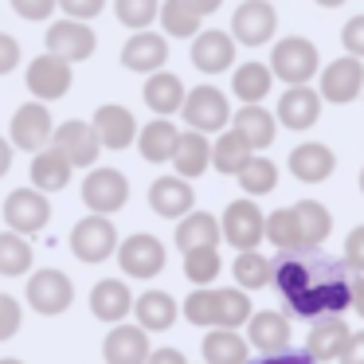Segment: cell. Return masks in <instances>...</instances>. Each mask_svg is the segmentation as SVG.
I'll return each mask as SVG.
<instances>
[{
  "instance_id": "1",
  "label": "cell",
  "mask_w": 364,
  "mask_h": 364,
  "mask_svg": "<svg viewBox=\"0 0 364 364\" xmlns=\"http://www.w3.org/2000/svg\"><path fill=\"white\" fill-rule=\"evenodd\" d=\"M317 63H321V51H317L306 36H286V40L274 43L267 67H270V75H274V79L286 82V87H301V82L314 79Z\"/></svg>"
},
{
  "instance_id": "2",
  "label": "cell",
  "mask_w": 364,
  "mask_h": 364,
  "mask_svg": "<svg viewBox=\"0 0 364 364\" xmlns=\"http://www.w3.org/2000/svg\"><path fill=\"white\" fill-rule=\"evenodd\" d=\"M181 118L188 129L196 134H223L231 126V106H228V95L215 87H192L184 95V106H181Z\"/></svg>"
},
{
  "instance_id": "3",
  "label": "cell",
  "mask_w": 364,
  "mask_h": 364,
  "mask_svg": "<svg viewBox=\"0 0 364 364\" xmlns=\"http://www.w3.org/2000/svg\"><path fill=\"white\" fill-rule=\"evenodd\" d=\"M220 235L228 239L235 251H259V243L267 239V215H262V208L255 204L251 196L231 200L223 220H220Z\"/></svg>"
},
{
  "instance_id": "4",
  "label": "cell",
  "mask_w": 364,
  "mask_h": 364,
  "mask_svg": "<svg viewBox=\"0 0 364 364\" xmlns=\"http://www.w3.org/2000/svg\"><path fill=\"white\" fill-rule=\"evenodd\" d=\"M51 134H55V122H51L48 102H24L16 114H12V129H9V141L12 149H28V153H40L51 145Z\"/></svg>"
},
{
  "instance_id": "5",
  "label": "cell",
  "mask_w": 364,
  "mask_h": 364,
  "mask_svg": "<svg viewBox=\"0 0 364 364\" xmlns=\"http://www.w3.org/2000/svg\"><path fill=\"white\" fill-rule=\"evenodd\" d=\"M71 251H75V259H82V262H106L110 259V255L118 251V231H114L110 215L90 212L87 220L75 223Z\"/></svg>"
},
{
  "instance_id": "6",
  "label": "cell",
  "mask_w": 364,
  "mask_h": 364,
  "mask_svg": "<svg viewBox=\"0 0 364 364\" xmlns=\"http://www.w3.org/2000/svg\"><path fill=\"white\" fill-rule=\"evenodd\" d=\"M278 32V12L270 0H243L231 16V40L247 43V48H262Z\"/></svg>"
},
{
  "instance_id": "7",
  "label": "cell",
  "mask_w": 364,
  "mask_h": 364,
  "mask_svg": "<svg viewBox=\"0 0 364 364\" xmlns=\"http://www.w3.org/2000/svg\"><path fill=\"white\" fill-rule=\"evenodd\" d=\"M75 301V282L63 274V270L48 267V270H36L32 282H28V306L43 317H55L67 314Z\"/></svg>"
},
{
  "instance_id": "8",
  "label": "cell",
  "mask_w": 364,
  "mask_h": 364,
  "mask_svg": "<svg viewBox=\"0 0 364 364\" xmlns=\"http://www.w3.org/2000/svg\"><path fill=\"white\" fill-rule=\"evenodd\" d=\"M48 220H51L48 192H40V188L9 192V200H4V223H9L16 235H36V231L48 228Z\"/></svg>"
},
{
  "instance_id": "9",
  "label": "cell",
  "mask_w": 364,
  "mask_h": 364,
  "mask_svg": "<svg viewBox=\"0 0 364 364\" xmlns=\"http://www.w3.org/2000/svg\"><path fill=\"white\" fill-rule=\"evenodd\" d=\"M360 90H364V59L341 55L321 71V90L317 95H321V102L348 106L353 98H360Z\"/></svg>"
},
{
  "instance_id": "10",
  "label": "cell",
  "mask_w": 364,
  "mask_h": 364,
  "mask_svg": "<svg viewBox=\"0 0 364 364\" xmlns=\"http://www.w3.org/2000/svg\"><path fill=\"white\" fill-rule=\"evenodd\" d=\"M129 200V181L118 168H90L82 181V204L98 215H114Z\"/></svg>"
},
{
  "instance_id": "11",
  "label": "cell",
  "mask_w": 364,
  "mask_h": 364,
  "mask_svg": "<svg viewBox=\"0 0 364 364\" xmlns=\"http://www.w3.org/2000/svg\"><path fill=\"white\" fill-rule=\"evenodd\" d=\"M114 255H118L122 274H129V278H153L165 270V243L157 235H145V231H137L126 243H118Z\"/></svg>"
},
{
  "instance_id": "12",
  "label": "cell",
  "mask_w": 364,
  "mask_h": 364,
  "mask_svg": "<svg viewBox=\"0 0 364 364\" xmlns=\"http://www.w3.org/2000/svg\"><path fill=\"white\" fill-rule=\"evenodd\" d=\"M98 48V36L95 28L87 24V20H55V24L48 28V51L59 59H67V63H82V59H90Z\"/></svg>"
},
{
  "instance_id": "13",
  "label": "cell",
  "mask_w": 364,
  "mask_h": 364,
  "mask_svg": "<svg viewBox=\"0 0 364 364\" xmlns=\"http://www.w3.org/2000/svg\"><path fill=\"white\" fill-rule=\"evenodd\" d=\"M28 90H32V98H40V102H55V98H63L67 90H71L75 75H71V63L59 55H36L32 67H28L24 75Z\"/></svg>"
},
{
  "instance_id": "14",
  "label": "cell",
  "mask_w": 364,
  "mask_h": 364,
  "mask_svg": "<svg viewBox=\"0 0 364 364\" xmlns=\"http://www.w3.org/2000/svg\"><path fill=\"white\" fill-rule=\"evenodd\" d=\"M51 149H59L67 161H71V168H95L98 153H102V145H98L95 137V126L82 118L75 122H63V126H55V134H51Z\"/></svg>"
},
{
  "instance_id": "15",
  "label": "cell",
  "mask_w": 364,
  "mask_h": 364,
  "mask_svg": "<svg viewBox=\"0 0 364 364\" xmlns=\"http://www.w3.org/2000/svg\"><path fill=\"white\" fill-rule=\"evenodd\" d=\"M90 126H95L98 145H102V149H110V153H122V149H129V145L137 141V118L126 110V106H118V102L98 106Z\"/></svg>"
},
{
  "instance_id": "16",
  "label": "cell",
  "mask_w": 364,
  "mask_h": 364,
  "mask_svg": "<svg viewBox=\"0 0 364 364\" xmlns=\"http://www.w3.org/2000/svg\"><path fill=\"white\" fill-rule=\"evenodd\" d=\"M235 63V40L231 32H220V28H208V32L192 36V67L204 75H220Z\"/></svg>"
},
{
  "instance_id": "17",
  "label": "cell",
  "mask_w": 364,
  "mask_h": 364,
  "mask_svg": "<svg viewBox=\"0 0 364 364\" xmlns=\"http://www.w3.org/2000/svg\"><path fill=\"white\" fill-rule=\"evenodd\" d=\"M165 59H168V40L157 32H149V28L134 32L126 40V48H122V67H126V71H137V75L161 71Z\"/></svg>"
},
{
  "instance_id": "18",
  "label": "cell",
  "mask_w": 364,
  "mask_h": 364,
  "mask_svg": "<svg viewBox=\"0 0 364 364\" xmlns=\"http://www.w3.org/2000/svg\"><path fill=\"white\" fill-rule=\"evenodd\" d=\"M286 168H290L294 181L301 184H321L333 176V168H337V157H333L329 145L321 141H301L290 149V161H286Z\"/></svg>"
},
{
  "instance_id": "19",
  "label": "cell",
  "mask_w": 364,
  "mask_h": 364,
  "mask_svg": "<svg viewBox=\"0 0 364 364\" xmlns=\"http://www.w3.org/2000/svg\"><path fill=\"white\" fill-rule=\"evenodd\" d=\"M149 333L141 325H114L102 341V356L106 364H145L149 360Z\"/></svg>"
},
{
  "instance_id": "20",
  "label": "cell",
  "mask_w": 364,
  "mask_h": 364,
  "mask_svg": "<svg viewBox=\"0 0 364 364\" xmlns=\"http://www.w3.org/2000/svg\"><path fill=\"white\" fill-rule=\"evenodd\" d=\"M192 204H196V192H192V184L184 176H157L149 184V208L157 215H165V220L188 215Z\"/></svg>"
},
{
  "instance_id": "21",
  "label": "cell",
  "mask_w": 364,
  "mask_h": 364,
  "mask_svg": "<svg viewBox=\"0 0 364 364\" xmlns=\"http://www.w3.org/2000/svg\"><path fill=\"white\" fill-rule=\"evenodd\" d=\"M278 122H282L286 129H309L317 118H321V95H317L314 87H290L282 90V98H278Z\"/></svg>"
},
{
  "instance_id": "22",
  "label": "cell",
  "mask_w": 364,
  "mask_h": 364,
  "mask_svg": "<svg viewBox=\"0 0 364 364\" xmlns=\"http://www.w3.org/2000/svg\"><path fill=\"white\" fill-rule=\"evenodd\" d=\"M145 106H149L157 118H173V114H181V106H184V82L176 79L173 71H153L149 79H145Z\"/></svg>"
},
{
  "instance_id": "23",
  "label": "cell",
  "mask_w": 364,
  "mask_h": 364,
  "mask_svg": "<svg viewBox=\"0 0 364 364\" xmlns=\"http://www.w3.org/2000/svg\"><path fill=\"white\" fill-rule=\"evenodd\" d=\"M129 309H134V294H129V286L122 282V278H102V282L90 290V314H95L98 321L118 325Z\"/></svg>"
},
{
  "instance_id": "24",
  "label": "cell",
  "mask_w": 364,
  "mask_h": 364,
  "mask_svg": "<svg viewBox=\"0 0 364 364\" xmlns=\"http://www.w3.org/2000/svg\"><path fill=\"white\" fill-rule=\"evenodd\" d=\"M173 165H176V176H184V181H196V176H204L208 168H212V141H208V134L184 129L181 141H176Z\"/></svg>"
},
{
  "instance_id": "25",
  "label": "cell",
  "mask_w": 364,
  "mask_h": 364,
  "mask_svg": "<svg viewBox=\"0 0 364 364\" xmlns=\"http://www.w3.org/2000/svg\"><path fill=\"white\" fill-rule=\"evenodd\" d=\"M345 341H348V325L341 321V317H321L306 337V356L314 364H329V360L341 356Z\"/></svg>"
},
{
  "instance_id": "26",
  "label": "cell",
  "mask_w": 364,
  "mask_h": 364,
  "mask_svg": "<svg viewBox=\"0 0 364 364\" xmlns=\"http://www.w3.org/2000/svg\"><path fill=\"white\" fill-rule=\"evenodd\" d=\"M247 337L262 353H286V345H290V321L278 309H259L247 321Z\"/></svg>"
},
{
  "instance_id": "27",
  "label": "cell",
  "mask_w": 364,
  "mask_h": 364,
  "mask_svg": "<svg viewBox=\"0 0 364 364\" xmlns=\"http://www.w3.org/2000/svg\"><path fill=\"white\" fill-rule=\"evenodd\" d=\"M134 314H137V325H141L145 333H165V329H173L181 306H176L173 294H165V290H145L141 298L134 301Z\"/></svg>"
},
{
  "instance_id": "28",
  "label": "cell",
  "mask_w": 364,
  "mask_h": 364,
  "mask_svg": "<svg viewBox=\"0 0 364 364\" xmlns=\"http://www.w3.org/2000/svg\"><path fill=\"white\" fill-rule=\"evenodd\" d=\"M71 173H75L71 161L48 145V149H40L32 157V173L28 176H32V188H40V192H63L71 184Z\"/></svg>"
},
{
  "instance_id": "29",
  "label": "cell",
  "mask_w": 364,
  "mask_h": 364,
  "mask_svg": "<svg viewBox=\"0 0 364 364\" xmlns=\"http://www.w3.org/2000/svg\"><path fill=\"white\" fill-rule=\"evenodd\" d=\"M176 141H181V129L168 118H153L145 129H137V149L149 165H161V161H173Z\"/></svg>"
},
{
  "instance_id": "30",
  "label": "cell",
  "mask_w": 364,
  "mask_h": 364,
  "mask_svg": "<svg viewBox=\"0 0 364 364\" xmlns=\"http://www.w3.org/2000/svg\"><path fill=\"white\" fill-rule=\"evenodd\" d=\"M231 129H239V134L251 141V149H267L278 134V118L267 114L259 102H243V110L231 114Z\"/></svg>"
},
{
  "instance_id": "31",
  "label": "cell",
  "mask_w": 364,
  "mask_h": 364,
  "mask_svg": "<svg viewBox=\"0 0 364 364\" xmlns=\"http://www.w3.org/2000/svg\"><path fill=\"white\" fill-rule=\"evenodd\" d=\"M294 220H298V231H301V251L321 247L325 239H329V231H333L329 208L317 204V200H298V204H294Z\"/></svg>"
},
{
  "instance_id": "32",
  "label": "cell",
  "mask_w": 364,
  "mask_h": 364,
  "mask_svg": "<svg viewBox=\"0 0 364 364\" xmlns=\"http://www.w3.org/2000/svg\"><path fill=\"white\" fill-rule=\"evenodd\" d=\"M204 364H247V353H251V345H247V337H239L235 329H208L204 337Z\"/></svg>"
},
{
  "instance_id": "33",
  "label": "cell",
  "mask_w": 364,
  "mask_h": 364,
  "mask_svg": "<svg viewBox=\"0 0 364 364\" xmlns=\"http://www.w3.org/2000/svg\"><path fill=\"white\" fill-rule=\"evenodd\" d=\"M220 243V220L212 212H188L176 223V247L196 251V247H215Z\"/></svg>"
},
{
  "instance_id": "34",
  "label": "cell",
  "mask_w": 364,
  "mask_h": 364,
  "mask_svg": "<svg viewBox=\"0 0 364 364\" xmlns=\"http://www.w3.org/2000/svg\"><path fill=\"white\" fill-rule=\"evenodd\" d=\"M251 157H255V149L239 129H228V134H220V141H212V165L228 176H239Z\"/></svg>"
},
{
  "instance_id": "35",
  "label": "cell",
  "mask_w": 364,
  "mask_h": 364,
  "mask_svg": "<svg viewBox=\"0 0 364 364\" xmlns=\"http://www.w3.org/2000/svg\"><path fill=\"white\" fill-rule=\"evenodd\" d=\"M270 87H274V75H270L267 63H243L235 67V79H231V90H235L239 102H262V98L270 95Z\"/></svg>"
},
{
  "instance_id": "36",
  "label": "cell",
  "mask_w": 364,
  "mask_h": 364,
  "mask_svg": "<svg viewBox=\"0 0 364 364\" xmlns=\"http://www.w3.org/2000/svg\"><path fill=\"white\" fill-rule=\"evenodd\" d=\"M32 270V243L16 231H0V278H20Z\"/></svg>"
},
{
  "instance_id": "37",
  "label": "cell",
  "mask_w": 364,
  "mask_h": 364,
  "mask_svg": "<svg viewBox=\"0 0 364 364\" xmlns=\"http://www.w3.org/2000/svg\"><path fill=\"white\" fill-rule=\"evenodd\" d=\"M231 270H235L239 290H262V286H270V278H274V262L259 251H239V259Z\"/></svg>"
},
{
  "instance_id": "38",
  "label": "cell",
  "mask_w": 364,
  "mask_h": 364,
  "mask_svg": "<svg viewBox=\"0 0 364 364\" xmlns=\"http://www.w3.org/2000/svg\"><path fill=\"white\" fill-rule=\"evenodd\" d=\"M251 321V298L247 290H215V325L220 329H239Z\"/></svg>"
},
{
  "instance_id": "39",
  "label": "cell",
  "mask_w": 364,
  "mask_h": 364,
  "mask_svg": "<svg viewBox=\"0 0 364 364\" xmlns=\"http://www.w3.org/2000/svg\"><path fill=\"white\" fill-rule=\"evenodd\" d=\"M161 28H165L168 36H176V40H188V36L200 32V16L184 4V0H161Z\"/></svg>"
},
{
  "instance_id": "40",
  "label": "cell",
  "mask_w": 364,
  "mask_h": 364,
  "mask_svg": "<svg viewBox=\"0 0 364 364\" xmlns=\"http://www.w3.org/2000/svg\"><path fill=\"white\" fill-rule=\"evenodd\" d=\"M274 184H278V165L270 157H251V161H247V168L239 173V188H243L251 200L274 192Z\"/></svg>"
},
{
  "instance_id": "41",
  "label": "cell",
  "mask_w": 364,
  "mask_h": 364,
  "mask_svg": "<svg viewBox=\"0 0 364 364\" xmlns=\"http://www.w3.org/2000/svg\"><path fill=\"white\" fill-rule=\"evenodd\" d=\"M267 243H274L278 251H301V231L294 220V208H278L267 215Z\"/></svg>"
},
{
  "instance_id": "42",
  "label": "cell",
  "mask_w": 364,
  "mask_h": 364,
  "mask_svg": "<svg viewBox=\"0 0 364 364\" xmlns=\"http://www.w3.org/2000/svg\"><path fill=\"white\" fill-rule=\"evenodd\" d=\"M220 247H196V251H184V274L196 286H212L220 278Z\"/></svg>"
},
{
  "instance_id": "43",
  "label": "cell",
  "mask_w": 364,
  "mask_h": 364,
  "mask_svg": "<svg viewBox=\"0 0 364 364\" xmlns=\"http://www.w3.org/2000/svg\"><path fill=\"white\" fill-rule=\"evenodd\" d=\"M157 9H161V0H114V12H118V20H122L126 28H134V32L149 28L153 20H157Z\"/></svg>"
},
{
  "instance_id": "44",
  "label": "cell",
  "mask_w": 364,
  "mask_h": 364,
  "mask_svg": "<svg viewBox=\"0 0 364 364\" xmlns=\"http://www.w3.org/2000/svg\"><path fill=\"white\" fill-rule=\"evenodd\" d=\"M270 282H278V290H282L286 298H294V294H301L314 282V274H309V267L301 259H286L274 267V278H270Z\"/></svg>"
},
{
  "instance_id": "45",
  "label": "cell",
  "mask_w": 364,
  "mask_h": 364,
  "mask_svg": "<svg viewBox=\"0 0 364 364\" xmlns=\"http://www.w3.org/2000/svg\"><path fill=\"white\" fill-rule=\"evenodd\" d=\"M184 317H188L192 325L215 329V290H208V286L192 290V294H188V301H184Z\"/></svg>"
},
{
  "instance_id": "46",
  "label": "cell",
  "mask_w": 364,
  "mask_h": 364,
  "mask_svg": "<svg viewBox=\"0 0 364 364\" xmlns=\"http://www.w3.org/2000/svg\"><path fill=\"white\" fill-rule=\"evenodd\" d=\"M20 321H24V314H20V301L9 298V294H0V341H12L20 333Z\"/></svg>"
},
{
  "instance_id": "47",
  "label": "cell",
  "mask_w": 364,
  "mask_h": 364,
  "mask_svg": "<svg viewBox=\"0 0 364 364\" xmlns=\"http://www.w3.org/2000/svg\"><path fill=\"white\" fill-rule=\"evenodd\" d=\"M341 43H345L348 55L364 59V12H360V16H353L345 28H341Z\"/></svg>"
},
{
  "instance_id": "48",
  "label": "cell",
  "mask_w": 364,
  "mask_h": 364,
  "mask_svg": "<svg viewBox=\"0 0 364 364\" xmlns=\"http://www.w3.org/2000/svg\"><path fill=\"white\" fill-rule=\"evenodd\" d=\"M345 267L356 270V274H364V223L353 228L345 239Z\"/></svg>"
},
{
  "instance_id": "49",
  "label": "cell",
  "mask_w": 364,
  "mask_h": 364,
  "mask_svg": "<svg viewBox=\"0 0 364 364\" xmlns=\"http://www.w3.org/2000/svg\"><path fill=\"white\" fill-rule=\"evenodd\" d=\"M12 9L24 20H51V12L59 9V0H12Z\"/></svg>"
},
{
  "instance_id": "50",
  "label": "cell",
  "mask_w": 364,
  "mask_h": 364,
  "mask_svg": "<svg viewBox=\"0 0 364 364\" xmlns=\"http://www.w3.org/2000/svg\"><path fill=\"white\" fill-rule=\"evenodd\" d=\"M59 9L71 20H95L98 12L106 9V0H59Z\"/></svg>"
},
{
  "instance_id": "51",
  "label": "cell",
  "mask_w": 364,
  "mask_h": 364,
  "mask_svg": "<svg viewBox=\"0 0 364 364\" xmlns=\"http://www.w3.org/2000/svg\"><path fill=\"white\" fill-rule=\"evenodd\" d=\"M16 63H20V43H16V36L0 32V75L16 71Z\"/></svg>"
},
{
  "instance_id": "52",
  "label": "cell",
  "mask_w": 364,
  "mask_h": 364,
  "mask_svg": "<svg viewBox=\"0 0 364 364\" xmlns=\"http://www.w3.org/2000/svg\"><path fill=\"white\" fill-rule=\"evenodd\" d=\"M337 360L341 364H364V333H348V341H345Z\"/></svg>"
},
{
  "instance_id": "53",
  "label": "cell",
  "mask_w": 364,
  "mask_h": 364,
  "mask_svg": "<svg viewBox=\"0 0 364 364\" xmlns=\"http://www.w3.org/2000/svg\"><path fill=\"white\" fill-rule=\"evenodd\" d=\"M145 364H188V360H184L181 348H153Z\"/></svg>"
},
{
  "instance_id": "54",
  "label": "cell",
  "mask_w": 364,
  "mask_h": 364,
  "mask_svg": "<svg viewBox=\"0 0 364 364\" xmlns=\"http://www.w3.org/2000/svg\"><path fill=\"white\" fill-rule=\"evenodd\" d=\"M259 364H314L306 353H267Z\"/></svg>"
},
{
  "instance_id": "55",
  "label": "cell",
  "mask_w": 364,
  "mask_h": 364,
  "mask_svg": "<svg viewBox=\"0 0 364 364\" xmlns=\"http://www.w3.org/2000/svg\"><path fill=\"white\" fill-rule=\"evenodd\" d=\"M184 4H188V9L196 12L200 20H204V16H212V12H220V4H223V0H184Z\"/></svg>"
},
{
  "instance_id": "56",
  "label": "cell",
  "mask_w": 364,
  "mask_h": 364,
  "mask_svg": "<svg viewBox=\"0 0 364 364\" xmlns=\"http://www.w3.org/2000/svg\"><path fill=\"white\" fill-rule=\"evenodd\" d=\"M353 309H356V314L364 317V274H360V278H356V282H353Z\"/></svg>"
},
{
  "instance_id": "57",
  "label": "cell",
  "mask_w": 364,
  "mask_h": 364,
  "mask_svg": "<svg viewBox=\"0 0 364 364\" xmlns=\"http://www.w3.org/2000/svg\"><path fill=\"white\" fill-rule=\"evenodd\" d=\"M12 168V141H4V137H0V176L9 173Z\"/></svg>"
},
{
  "instance_id": "58",
  "label": "cell",
  "mask_w": 364,
  "mask_h": 364,
  "mask_svg": "<svg viewBox=\"0 0 364 364\" xmlns=\"http://www.w3.org/2000/svg\"><path fill=\"white\" fill-rule=\"evenodd\" d=\"M314 4H321V9H341L345 0H314Z\"/></svg>"
},
{
  "instance_id": "59",
  "label": "cell",
  "mask_w": 364,
  "mask_h": 364,
  "mask_svg": "<svg viewBox=\"0 0 364 364\" xmlns=\"http://www.w3.org/2000/svg\"><path fill=\"white\" fill-rule=\"evenodd\" d=\"M0 364H24V360H16V356H4V360H0Z\"/></svg>"
},
{
  "instance_id": "60",
  "label": "cell",
  "mask_w": 364,
  "mask_h": 364,
  "mask_svg": "<svg viewBox=\"0 0 364 364\" xmlns=\"http://www.w3.org/2000/svg\"><path fill=\"white\" fill-rule=\"evenodd\" d=\"M360 192H364V168H360Z\"/></svg>"
},
{
  "instance_id": "61",
  "label": "cell",
  "mask_w": 364,
  "mask_h": 364,
  "mask_svg": "<svg viewBox=\"0 0 364 364\" xmlns=\"http://www.w3.org/2000/svg\"><path fill=\"white\" fill-rule=\"evenodd\" d=\"M360 95H364V90H360Z\"/></svg>"
}]
</instances>
